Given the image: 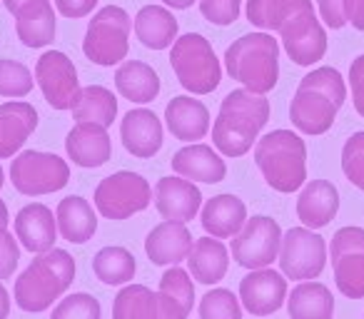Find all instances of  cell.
Returning a JSON list of instances; mask_svg holds the SVG:
<instances>
[{
  "mask_svg": "<svg viewBox=\"0 0 364 319\" xmlns=\"http://www.w3.org/2000/svg\"><path fill=\"white\" fill-rule=\"evenodd\" d=\"M245 16L257 31H274L294 65H314L327 53V33L312 0H247Z\"/></svg>",
  "mask_w": 364,
  "mask_h": 319,
  "instance_id": "6da1fadb",
  "label": "cell"
},
{
  "mask_svg": "<svg viewBox=\"0 0 364 319\" xmlns=\"http://www.w3.org/2000/svg\"><path fill=\"white\" fill-rule=\"evenodd\" d=\"M193 304V277L175 264L162 274L157 292L145 284H125L112 302V319H188Z\"/></svg>",
  "mask_w": 364,
  "mask_h": 319,
  "instance_id": "7a4b0ae2",
  "label": "cell"
},
{
  "mask_svg": "<svg viewBox=\"0 0 364 319\" xmlns=\"http://www.w3.org/2000/svg\"><path fill=\"white\" fill-rule=\"evenodd\" d=\"M347 100V85L337 67L307 72L289 102V120L302 135H324Z\"/></svg>",
  "mask_w": 364,
  "mask_h": 319,
  "instance_id": "3957f363",
  "label": "cell"
},
{
  "mask_svg": "<svg viewBox=\"0 0 364 319\" xmlns=\"http://www.w3.org/2000/svg\"><path fill=\"white\" fill-rule=\"evenodd\" d=\"M269 122V100L247 87L228 92L213 125V142L225 157H242Z\"/></svg>",
  "mask_w": 364,
  "mask_h": 319,
  "instance_id": "277c9868",
  "label": "cell"
},
{
  "mask_svg": "<svg viewBox=\"0 0 364 319\" xmlns=\"http://www.w3.org/2000/svg\"><path fill=\"white\" fill-rule=\"evenodd\" d=\"M75 279V259L65 249H48L36 254L31 264L23 269V274L16 279V302L23 312H46L48 307L68 292V287Z\"/></svg>",
  "mask_w": 364,
  "mask_h": 319,
  "instance_id": "5b68a950",
  "label": "cell"
},
{
  "mask_svg": "<svg viewBox=\"0 0 364 319\" xmlns=\"http://www.w3.org/2000/svg\"><path fill=\"white\" fill-rule=\"evenodd\" d=\"M255 163L264 183L282 195L299 193L307 180V145L292 130H272L255 142Z\"/></svg>",
  "mask_w": 364,
  "mask_h": 319,
  "instance_id": "8992f818",
  "label": "cell"
},
{
  "mask_svg": "<svg viewBox=\"0 0 364 319\" xmlns=\"http://www.w3.org/2000/svg\"><path fill=\"white\" fill-rule=\"evenodd\" d=\"M225 70L250 92L267 95L279 80V43L269 33H247L225 50Z\"/></svg>",
  "mask_w": 364,
  "mask_h": 319,
  "instance_id": "52a82bcc",
  "label": "cell"
},
{
  "mask_svg": "<svg viewBox=\"0 0 364 319\" xmlns=\"http://www.w3.org/2000/svg\"><path fill=\"white\" fill-rule=\"evenodd\" d=\"M170 63L177 80L185 90L195 95H210L220 87L223 65L215 55L213 45L200 33H185L172 43Z\"/></svg>",
  "mask_w": 364,
  "mask_h": 319,
  "instance_id": "ba28073f",
  "label": "cell"
},
{
  "mask_svg": "<svg viewBox=\"0 0 364 319\" xmlns=\"http://www.w3.org/2000/svg\"><path fill=\"white\" fill-rule=\"evenodd\" d=\"M130 28L132 18L127 16L125 8L105 6L92 16L87 23L85 40H82V53L92 65L110 67L117 65L127 58L130 50Z\"/></svg>",
  "mask_w": 364,
  "mask_h": 319,
  "instance_id": "9c48e42d",
  "label": "cell"
},
{
  "mask_svg": "<svg viewBox=\"0 0 364 319\" xmlns=\"http://www.w3.org/2000/svg\"><path fill=\"white\" fill-rule=\"evenodd\" d=\"M11 183L26 198L53 195L70 183V168L55 152L23 150L11 163Z\"/></svg>",
  "mask_w": 364,
  "mask_h": 319,
  "instance_id": "30bf717a",
  "label": "cell"
},
{
  "mask_svg": "<svg viewBox=\"0 0 364 319\" xmlns=\"http://www.w3.org/2000/svg\"><path fill=\"white\" fill-rule=\"evenodd\" d=\"M95 207L105 220H127L152 202V188L140 173L120 170L95 188Z\"/></svg>",
  "mask_w": 364,
  "mask_h": 319,
  "instance_id": "8fae6325",
  "label": "cell"
},
{
  "mask_svg": "<svg viewBox=\"0 0 364 319\" xmlns=\"http://www.w3.org/2000/svg\"><path fill=\"white\" fill-rule=\"evenodd\" d=\"M282 274L294 282L317 279L327 267V244L322 234L309 227H289L279 244L277 257Z\"/></svg>",
  "mask_w": 364,
  "mask_h": 319,
  "instance_id": "7c38bea8",
  "label": "cell"
},
{
  "mask_svg": "<svg viewBox=\"0 0 364 319\" xmlns=\"http://www.w3.org/2000/svg\"><path fill=\"white\" fill-rule=\"evenodd\" d=\"M282 229L267 215L247 217L245 227L232 237V257L245 269H262L277 262Z\"/></svg>",
  "mask_w": 364,
  "mask_h": 319,
  "instance_id": "4fadbf2b",
  "label": "cell"
},
{
  "mask_svg": "<svg viewBox=\"0 0 364 319\" xmlns=\"http://www.w3.org/2000/svg\"><path fill=\"white\" fill-rule=\"evenodd\" d=\"M334 282L347 299H364V229L342 227L329 242Z\"/></svg>",
  "mask_w": 364,
  "mask_h": 319,
  "instance_id": "5bb4252c",
  "label": "cell"
},
{
  "mask_svg": "<svg viewBox=\"0 0 364 319\" xmlns=\"http://www.w3.org/2000/svg\"><path fill=\"white\" fill-rule=\"evenodd\" d=\"M36 80L48 105L55 107V110H73L82 90L75 65L63 50H48L38 58Z\"/></svg>",
  "mask_w": 364,
  "mask_h": 319,
  "instance_id": "9a60e30c",
  "label": "cell"
},
{
  "mask_svg": "<svg viewBox=\"0 0 364 319\" xmlns=\"http://www.w3.org/2000/svg\"><path fill=\"white\" fill-rule=\"evenodd\" d=\"M240 299L252 317H269L287 302V277L269 267L252 269L240 282Z\"/></svg>",
  "mask_w": 364,
  "mask_h": 319,
  "instance_id": "2e32d148",
  "label": "cell"
},
{
  "mask_svg": "<svg viewBox=\"0 0 364 319\" xmlns=\"http://www.w3.org/2000/svg\"><path fill=\"white\" fill-rule=\"evenodd\" d=\"M152 202L165 220L188 225L190 220L198 217L200 207H203V193L193 180L172 175V178L157 180L155 190H152Z\"/></svg>",
  "mask_w": 364,
  "mask_h": 319,
  "instance_id": "e0dca14e",
  "label": "cell"
},
{
  "mask_svg": "<svg viewBox=\"0 0 364 319\" xmlns=\"http://www.w3.org/2000/svg\"><path fill=\"white\" fill-rule=\"evenodd\" d=\"M120 140L130 155L140 160H150L160 152L165 132H162V120L147 107H135L122 115L120 122Z\"/></svg>",
  "mask_w": 364,
  "mask_h": 319,
  "instance_id": "ac0fdd59",
  "label": "cell"
},
{
  "mask_svg": "<svg viewBox=\"0 0 364 319\" xmlns=\"http://www.w3.org/2000/svg\"><path fill=\"white\" fill-rule=\"evenodd\" d=\"M193 244L195 239L188 225L167 220V222L150 229V234L145 237V252L157 267H175L182 259H188Z\"/></svg>",
  "mask_w": 364,
  "mask_h": 319,
  "instance_id": "d6986e66",
  "label": "cell"
},
{
  "mask_svg": "<svg viewBox=\"0 0 364 319\" xmlns=\"http://www.w3.org/2000/svg\"><path fill=\"white\" fill-rule=\"evenodd\" d=\"M65 152L73 163L87 170L110 163L112 140L107 135V127L92 125V122H75V127L68 132Z\"/></svg>",
  "mask_w": 364,
  "mask_h": 319,
  "instance_id": "ffe728a7",
  "label": "cell"
},
{
  "mask_svg": "<svg viewBox=\"0 0 364 319\" xmlns=\"http://www.w3.org/2000/svg\"><path fill=\"white\" fill-rule=\"evenodd\" d=\"M38 127V110L31 102L11 100L0 105V160L16 157Z\"/></svg>",
  "mask_w": 364,
  "mask_h": 319,
  "instance_id": "44dd1931",
  "label": "cell"
},
{
  "mask_svg": "<svg viewBox=\"0 0 364 319\" xmlns=\"http://www.w3.org/2000/svg\"><path fill=\"white\" fill-rule=\"evenodd\" d=\"M16 234H18V242L28 252H36V254L48 252V249L55 247V239H58L55 215L43 202L26 205L16 215Z\"/></svg>",
  "mask_w": 364,
  "mask_h": 319,
  "instance_id": "7402d4cb",
  "label": "cell"
},
{
  "mask_svg": "<svg viewBox=\"0 0 364 319\" xmlns=\"http://www.w3.org/2000/svg\"><path fill=\"white\" fill-rule=\"evenodd\" d=\"M172 170L180 178L203 185H218L228 175L223 155H218L210 145H188L177 150L172 157Z\"/></svg>",
  "mask_w": 364,
  "mask_h": 319,
  "instance_id": "603a6c76",
  "label": "cell"
},
{
  "mask_svg": "<svg viewBox=\"0 0 364 319\" xmlns=\"http://www.w3.org/2000/svg\"><path fill=\"white\" fill-rule=\"evenodd\" d=\"M167 130L185 142L205 140L210 132V110L203 100H195L190 95H177L165 107Z\"/></svg>",
  "mask_w": 364,
  "mask_h": 319,
  "instance_id": "cb8c5ba5",
  "label": "cell"
},
{
  "mask_svg": "<svg viewBox=\"0 0 364 319\" xmlns=\"http://www.w3.org/2000/svg\"><path fill=\"white\" fill-rule=\"evenodd\" d=\"M339 193L329 180H312L302 188L297 198V217L302 227L322 229L337 217Z\"/></svg>",
  "mask_w": 364,
  "mask_h": 319,
  "instance_id": "d4e9b609",
  "label": "cell"
},
{
  "mask_svg": "<svg viewBox=\"0 0 364 319\" xmlns=\"http://www.w3.org/2000/svg\"><path fill=\"white\" fill-rule=\"evenodd\" d=\"M200 222L210 237L232 239L247 222V205L237 195H215L203 205Z\"/></svg>",
  "mask_w": 364,
  "mask_h": 319,
  "instance_id": "484cf974",
  "label": "cell"
},
{
  "mask_svg": "<svg viewBox=\"0 0 364 319\" xmlns=\"http://www.w3.org/2000/svg\"><path fill=\"white\" fill-rule=\"evenodd\" d=\"M16 33L26 48H46L55 40V11L50 0H31L16 13Z\"/></svg>",
  "mask_w": 364,
  "mask_h": 319,
  "instance_id": "4316f807",
  "label": "cell"
},
{
  "mask_svg": "<svg viewBox=\"0 0 364 319\" xmlns=\"http://www.w3.org/2000/svg\"><path fill=\"white\" fill-rule=\"evenodd\" d=\"M58 232L63 234V239L73 244H85L95 237L97 232V217L92 205L80 195H70V198L60 200L55 212Z\"/></svg>",
  "mask_w": 364,
  "mask_h": 319,
  "instance_id": "83f0119b",
  "label": "cell"
},
{
  "mask_svg": "<svg viewBox=\"0 0 364 319\" xmlns=\"http://www.w3.org/2000/svg\"><path fill=\"white\" fill-rule=\"evenodd\" d=\"M115 87L125 100L135 102V105H147L160 95V75L147 63L127 60L117 67Z\"/></svg>",
  "mask_w": 364,
  "mask_h": 319,
  "instance_id": "f1b7e54d",
  "label": "cell"
},
{
  "mask_svg": "<svg viewBox=\"0 0 364 319\" xmlns=\"http://www.w3.org/2000/svg\"><path fill=\"white\" fill-rule=\"evenodd\" d=\"M188 267L195 282L200 284H218L228 274L230 254L228 247L218 237H203L193 244L188 254Z\"/></svg>",
  "mask_w": 364,
  "mask_h": 319,
  "instance_id": "f546056e",
  "label": "cell"
},
{
  "mask_svg": "<svg viewBox=\"0 0 364 319\" xmlns=\"http://www.w3.org/2000/svg\"><path fill=\"white\" fill-rule=\"evenodd\" d=\"M135 36L150 50H165L172 48L177 40V21L167 8L162 6H145L135 16Z\"/></svg>",
  "mask_w": 364,
  "mask_h": 319,
  "instance_id": "4dcf8cb0",
  "label": "cell"
},
{
  "mask_svg": "<svg viewBox=\"0 0 364 319\" xmlns=\"http://www.w3.org/2000/svg\"><path fill=\"white\" fill-rule=\"evenodd\" d=\"M287 312L289 319H332L334 314V297L324 284L299 282L287 294Z\"/></svg>",
  "mask_w": 364,
  "mask_h": 319,
  "instance_id": "1f68e13d",
  "label": "cell"
},
{
  "mask_svg": "<svg viewBox=\"0 0 364 319\" xmlns=\"http://www.w3.org/2000/svg\"><path fill=\"white\" fill-rule=\"evenodd\" d=\"M73 120L110 127L117 120V97L102 85H87L73 105Z\"/></svg>",
  "mask_w": 364,
  "mask_h": 319,
  "instance_id": "d6a6232c",
  "label": "cell"
},
{
  "mask_svg": "<svg viewBox=\"0 0 364 319\" xmlns=\"http://www.w3.org/2000/svg\"><path fill=\"white\" fill-rule=\"evenodd\" d=\"M92 272L100 282L110 284V287H122L135 279L137 264L130 249L125 247H102L92 259Z\"/></svg>",
  "mask_w": 364,
  "mask_h": 319,
  "instance_id": "836d02e7",
  "label": "cell"
},
{
  "mask_svg": "<svg viewBox=\"0 0 364 319\" xmlns=\"http://www.w3.org/2000/svg\"><path fill=\"white\" fill-rule=\"evenodd\" d=\"M33 85L36 77L23 63L8 58L0 60V97H26L31 95Z\"/></svg>",
  "mask_w": 364,
  "mask_h": 319,
  "instance_id": "e575fe53",
  "label": "cell"
},
{
  "mask_svg": "<svg viewBox=\"0 0 364 319\" xmlns=\"http://www.w3.org/2000/svg\"><path fill=\"white\" fill-rule=\"evenodd\" d=\"M200 319H242V304L230 289H213L200 302Z\"/></svg>",
  "mask_w": 364,
  "mask_h": 319,
  "instance_id": "d590c367",
  "label": "cell"
},
{
  "mask_svg": "<svg viewBox=\"0 0 364 319\" xmlns=\"http://www.w3.org/2000/svg\"><path fill=\"white\" fill-rule=\"evenodd\" d=\"M342 173L357 190L364 193V130L349 135L342 147Z\"/></svg>",
  "mask_w": 364,
  "mask_h": 319,
  "instance_id": "8d00e7d4",
  "label": "cell"
},
{
  "mask_svg": "<svg viewBox=\"0 0 364 319\" xmlns=\"http://www.w3.org/2000/svg\"><path fill=\"white\" fill-rule=\"evenodd\" d=\"M50 319H102V309L92 294L75 292L53 309Z\"/></svg>",
  "mask_w": 364,
  "mask_h": 319,
  "instance_id": "74e56055",
  "label": "cell"
},
{
  "mask_svg": "<svg viewBox=\"0 0 364 319\" xmlns=\"http://www.w3.org/2000/svg\"><path fill=\"white\" fill-rule=\"evenodd\" d=\"M200 13L213 26L228 28L242 13V0H200Z\"/></svg>",
  "mask_w": 364,
  "mask_h": 319,
  "instance_id": "f35d334b",
  "label": "cell"
},
{
  "mask_svg": "<svg viewBox=\"0 0 364 319\" xmlns=\"http://www.w3.org/2000/svg\"><path fill=\"white\" fill-rule=\"evenodd\" d=\"M21 262V244L8 229H0V279H11Z\"/></svg>",
  "mask_w": 364,
  "mask_h": 319,
  "instance_id": "ab89813d",
  "label": "cell"
},
{
  "mask_svg": "<svg viewBox=\"0 0 364 319\" xmlns=\"http://www.w3.org/2000/svg\"><path fill=\"white\" fill-rule=\"evenodd\" d=\"M322 23L332 31H342L347 26V0H317Z\"/></svg>",
  "mask_w": 364,
  "mask_h": 319,
  "instance_id": "60d3db41",
  "label": "cell"
},
{
  "mask_svg": "<svg viewBox=\"0 0 364 319\" xmlns=\"http://www.w3.org/2000/svg\"><path fill=\"white\" fill-rule=\"evenodd\" d=\"M349 87H352V102L354 110L364 117V53L359 58H354L349 65Z\"/></svg>",
  "mask_w": 364,
  "mask_h": 319,
  "instance_id": "b9f144b4",
  "label": "cell"
},
{
  "mask_svg": "<svg viewBox=\"0 0 364 319\" xmlns=\"http://www.w3.org/2000/svg\"><path fill=\"white\" fill-rule=\"evenodd\" d=\"M97 6V0H55V8L63 18H85Z\"/></svg>",
  "mask_w": 364,
  "mask_h": 319,
  "instance_id": "7bdbcfd3",
  "label": "cell"
},
{
  "mask_svg": "<svg viewBox=\"0 0 364 319\" xmlns=\"http://www.w3.org/2000/svg\"><path fill=\"white\" fill-rule=\"evenodd\" d=\"M347 21L364 33V0H347Z\"/></svg>",
  "mask_w": 364,
  "mask_h": 319,
  "instance_id": "ee69618b",
  "label": "cell"
},
{
  "mask_svg": "<svg viewBox=\"0 0 364 319\" xmlns=\"http://www.w3.org/2000/svg\"><path fill=\"white\" fill-rule=\"evenodd\" d=\"M8 314H11V294L0 282V319H8Z\"/></svg>",
  "mask_w": 364,
  "mask_h": 319,
  "instance_id": "f6af8a7d",
  "label": "cell"
},
{
  "mask_svg": "<svg viewBox=\"0 0 364 319\" xmlns=\"http://www.w3.org/2000/svg\"><path fill=\"white\" fill-rule=\"evenodd\" d=\"M195 3H198V0H162V6H170V8H175V11H188Z\"/></svg>",
  "mask_w": 364,
  "mask_h": 319,
  "instance_id": "bcb514c9",
  "label": "cell"
},
{
  "mask_svg": "<svg viewBox=\"0 0 364 319\" xmlns=\"http://www.w3.org/2000/svg\"><path fill=\"white\" fill-rule=\"evenodd\" d=\"M26 3H31V0H3V6H6L8 13H13V16H16V13L21 11Z\"/></svg>",
  "mask_w": 364,
  "mask_h": 319,
  "instance_id": "7dc6e473",
  "label": "cell"
},
{
  "mask_svg": "<svg viewBox=\"0 0 364 319\" xmlns=\"http://www.w3.org/2000/svg\"><path fill=\"white\" fill-rule=\"evenodd\" d=\"M8 222H11V217H8V205L0 200V229H8Z\"/></svg>",
  "mask_w": 364,
  "mask_h": 319,
  "instance_id": "c3c4849f",
  "label": "cell"
},
{
  "mask_svg": "<svg viewBox=\"0 0 364 319\" xmlns=\"http://www.w3.org/2000/svg\"><path fill=\"white\" fill-rule=\"evenodd\" d=\"M3 185H6V173H3V168H0V190H3Z\"/></svg>",
  "mask_w": 364,
  "mask_h": 319,
  "instance_id": "681fc988",
  "label": "cell"
}]
</instances>
